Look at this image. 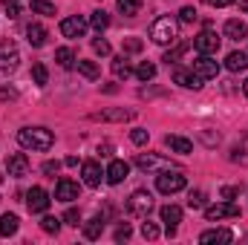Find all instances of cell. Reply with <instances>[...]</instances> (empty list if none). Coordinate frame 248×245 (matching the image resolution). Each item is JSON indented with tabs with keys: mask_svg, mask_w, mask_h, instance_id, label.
Masks as SVG:
<instances>
[{
	"mask_svg": "<svg viewBox=\"0 0 248 245\" xmlns=\"http://www.w3.org/2000/svg\"><path fill=\"white\" fill-rule=\"evenodd\" d=\"M17 144L23 150H49L55 144V136L46 127H23L17 133Z\"/></svg>",
	"mask_w": 248,
	"mask_h": 245,
	"instance_id": "1",
	"label": "cell"
},
{
	"mask_svg": "<svg viewBox=\"0 0 248 245\" xmlns=\"http://www.w3.org/2000/svg\"><path fill=\"white\" fill-rule=\"evenodd\" d=\"M176 35H179V23H176L170 15H162V17H156V20L150 23V41L159 44V46L173 44Z\"/></svg>",
	"mask_w": 248,
	"mask_h": 245,
	"instance_id": "2",
	"label": "cell"
},
{
	"mask_svg": "<svg viewBox=\"0 0 248 245\" xmlns=\"http://www.w3.org/2000/svg\"><path fill=\"white\" fill-rule=\"evenodd\" d=\"M185 173L182 170H159V176H156V187H159V193H165V196H173V193H179L182 187H185Z\"/></svg>",
	"mask_w": 248,
	"mask_h": 245,
	"instance_id": "3",
	"label": "cell"
},
{
	"mask_svg": "<svg viewBox=\"0 0 248 245\" xmlns=\"http://www.w3.org/2000/svg\"><path fill=\"white\" fill-rule=\"evenodd\" d=\"M193 49H196L199 55H217V49H219L217 32H214V29H202V32L193 38Z\"/></svg>",
	"mask_w": 248,
	"mask_h": 245,
	"instance_id": "4",
	"label": "cell"
},
{
	"mask_svg": "<svg viewBox=\"0 0 248 245\" xmlns=\"http://www.w3.org/2000/svg\"><path fill=\"white\" fill-rule=\"evenodd\" d=\"M150 208H153V196L147 190H133V196L127 199V211L133 216H147Z\"/></svg>",
	"mask_w": 248,
	"mask_h": 245,
	"instance_id": "5",
	"label": "cell"
},
{
	"mask_svg": "<svg viewBox=\"0 0 248 245\" xmlns=\"http://www.w3.org/2000/svg\"><path fill=\"white\" fill-rule=\"evenodd\" d=\"M205 216H208V222H217V219H234V216H240V208L234 205V202H217V205H211V208H205Z\"/></svg>",
	"mask_w": 248,
	"mask_h": 245,
	"instance_id": "6",
	"label": "cell"
},
{
	"mask_svg": "<svg viewBox=\"0 0 248 245\" xmlns=\"http://www.w3.org/2000/svg\"><path fill=\"white\" fill-rule=\"evenodd\" d=\"M20 63V52L12 41H0V72H12Z\"/></svg>",
	"mask_w": 248,
	"mask_h": 245,
	"instance_id": "7",
	"label": "cell"
},
{
	"mask_svg": "<svg viewBox=\"0 0 248 245\" xmlns=\"http://www.w3.org/2000/svg\"><path fill=\"white\" fill-rule=\"evenodd\" d=\"M49 193L44 190V187H32L29 193H26V208L32 211V214H46V208H49Z\"/></svg>",
	"mask_w": 248,
	"mask_h": 245,
	"instance_id": "8",
	"label": "cell"
},
{
	"mask_svg": "<svg viewBox=\"0 0 248 245\" xmlns=\"http://www.w3.org/2000/svg\"><path fill=\"white\" fill-rule=\"evenodd\" d=\"M193 72H196L202 81H211V78L219 75V63L214 61V55H199V58L193 61Z\"/></svg>",
	"mask_w": 248,
	"mask_h": 245,
	"instance_id": "9",
	"label": "cell"
},
{
	"mask_svg": "<svg viewBox=\"0 0 248 245\" xmlns=\"http://www.w3.org/2000/svg\"><path fill=\"white\" fill-rule=\"evenodd\" d=\"M136 168L139 170H168L170 168V162L168 159H162V156H156V153H139L136 156Z\"/></svg>",
	"mask_w": 248,
	"mask_h": 245,
	"instance_id": "10",
	"label": "cell"
},
{
	"mask_svg": "<svg viewBox=\"0 0 248 245\" xmlns=\"http://www.w3.org/2000/svg\"><path fill=\"white\" fill-rule=\"evenodd\" d=\"M84 32H87V20H84V17L72 15V17H63L61 20V35L63 38H84Z\"/></svg>",
	"mask_w": 248,
	"mask_h": 245,
	"instance_id": "11",
	"label": "cell"
},
{
	"mask_svg": "<svg viewBox=\"0 0 248 245\" xmlns=\"http://www.w3.org/2000/svg\"><path fill=\"white\" fill-rule=\"evenodd\" d=\"M78 196H81L78 182H72V179H58V184H55V199H58V202H75Z\"/></svg>",
	"mask_w": 248,
	"mask_h": 245,
	"instance_id": "12",
	"label": "cell"
},
{
	"mask_svg": "<svg viewBox=\"0 0 248 245\" xmlns=\"http://www.w3.org/2000/svg\"><path fill=\"white\" fill-rule=\"evenodd\" d=\"M173 81H176L179 87H185V90H199V87H202V78H199L193 69H185V66H176V69H173Z\"/></svg>",
	"mask_w": 248,
	"mask_h": 245,
	"instance_id": "13",
	"label": "cell"
},
{
	"mask_svg": "<svg viewBox=\"0 0 248 245\" xmlns=\"http://www.w3.org/2000/svg\"><path fill=\"white\" fill-rule=\"evenodd\" d=\"M29 168H32V165H29L26 153H15V156H9V162H6V170H9V176H15V179L26 176Z\"/></svg>",
	"mask_w": 248,
	"mask_h": 245,
	"instance_id": "14",
	"label": "cell"
},
{
	"mask_svg": "<svg viewBox=\"0 0 248 245\" xmlns=\"http://www.w3.org/2000/svg\"><path fill=\"white\" fill-rule=\"evenodd\" d=\"M162 222L168 225V237H173L176 228H179V222H182V208L179 205H165L162 208Z\"/></svg>",
	"mask_w": 248,
	"mask_h": 245,
	"instance_id": "15",
	"label": "cell"
},
{
	"mask_svg": "<svg viewBox=\"0 0 248 245\" xmlns=\"http://www.w3.org/2000/svg\"><path fill=\"white\" fill-rule=\"evenodd\" d=\"M127 173H130V168H127V162H122V159H116V162H110V168H107V182L110 184H122L124 179H127Z\"/></svg>",
	"mask_w": 248,
	"mask_h": 245,
	"instance_id": "16",
	"label": "cell"
},
{
	"mask_svg": "<svg viewBox=\"0 0 248 245\" xmlns=\"http://www.w3.org/2000/svg\"><path fill=\"white\" fill-rule=\"evenodd\" d=\"M81 176H84V184H90V187H98L104 173H101L98 162H84V168H81Z\"/></svg>",
	"mask_w": 248,
	"mask_h": 245,
	"instance_id": "17",
	"label": "cell"
},
{
	"mask_svg": "<svg viewBox=\"0 0 248 245\" xmlns=\"http://www.w3.org/2000/svg\"><path fill=\"white\" fill-rule=\"evenodd\" d=\"M199 243H234V234L228 228H211V231H202Z\"/></svg>",
	"mask_w": 248,
	"mask_h": 245,
	"instance_id": "18",
	"label": "cell"
},
{
	"mask_svg": "<svg viewBox=\"0 0 248 245\" xmlns=\"http://www.w3.org/2000/svg\"><path fill=\"white\" fill-rule=\"evenodd\" d=\"M26 41H29L32 46H44V44H46V29H44L41 23H29V26H26Z\"/></svg>",
	"mask_w": 248,
	"mask_h": 245,
	"instance_id": "19",
	"label": "cell"
},
{
	"mask_svg": "<svg viewBox=\"0 0 248 245\" xmlns=\"http://www.w3.org/2000/svg\"><path fill=\"white\" fill-rule=\"evenodd\" d=\"M165 144H168L173 153H182V156H187V153L193 150L190 138H185V136H168V138H165Z\"/></svg>",
	"mask_w": 248,
	"mask_h": 245,
	"instance_id": "20",
	"label": "cell"
},
{
	"mask_svg": "<svg viewBox=\"0 0 248 245\" xmlns=\"http://www.w3.org/2000/svg\"><path fill=\"white\" fill-rule=\"evenodd\" d=\"M246 35H248V26L243 23V20H237V17H234V20H228V23H225V38H231V41H243Z\"/></svg>",
	"mask_w": 248,
	"mask_h": 245,
	"instance_id": "21",
	"label": "cell"
},
{
	"mask_svg": "<svg viewBox=\"0 0 248 245\" xmlns=\"http://www.w3.org/2000/svg\"><path fill=\"white\" fill-rule=\"evenodd\" d=\"M136 113L133 110H104V113H95L93 119H101V122H127V119H133Z\"/></svg>",
	"mask_w": 248,
	"mask_h": 245,
	"instance_id": "22",
	"label": "cell"
},
{
	"mask_svg": "<svg viewBox=\"0 0 248 245\" xmlns=\"http://www.w3.org/2000/svg\"><path fill=\"white\" fill-rule=\"evenodd\" d=\"M17 225H20V219H17L15 214H3V216H0V234H3V237L17 234Z\"/></svg>",
	"mask_w": 248,
	"mask_h": 245,
	"instance_id": "23",
	"label": "cell"
},
{
	"mask_svg": "<svg viewBox=\"0 0 248 245\" xmlns=\"http://www.w3.org/2000/svg\"><path fill=\"white\" fill-rule=\"evenodd\" d=\"M225 66H228L231 72H243L248 66V55L246 52H231V55L225 58Z\"/></svg>",
	"mask_w": 248,
	"mask_h": 245,
	"instance_id": "24",
	"label": "cell"
},
{
	"mask_svg": "<svg viewBox=\"0 0 248 245\" xmlns=\"http://www.w3.org/2000/svg\"><path fill=\"white\" fill-rule=\"evenodd\" d=\"M101 231H104V219H101V216H93V219L84 225V237H87V240H98Z\"/></svg>",
	"mask_w": 248,
	"mask_h": 245,
	"instance_id": "25",
	"label": "cell"
},
{
	"mask_svg": "<svg viewBox=\"0 0 248 245\" xmlns=\"http://www.w3.org/2000/svg\"><path fill=\"white\" fill-rule=\"evenodd\" d=\"M136 78H139V81H144V84H147V81H153V78H156V66H153L150 61H141L139 66H136Z\"/></svg>",
	"mask_w": 248,
	"mask_h": 245,
	"instance_id": "26",
	"label": "cell"
},
{
	"mask_svg": "<svg viewBox=\"0 0 248 245\" xmlns=\"http://www.w3.org/2000/svg\"><path fill=\"white\" fill-rule=\"evenodd\" d=\"M55 61H58V66H63V69H72V66H75V55H72V49L61 46V49H55Z\"/></svg>",
	"mask_w": 248,
	"mask_h": 245,
	"instance_id": "27",
	"label": "cell"
},
{
	"mask_svg": "<svg viewBox=\"0 0 248 245\" xmlns=\"http://www.w3.org/2000/svg\"><path fill=\"white\" fill-rule=\"evenodd\" d=\"M119 12L127 17H136L141 12V0H119Z\"/></svg>",
	"mask_w": 248,
	"mask_h": 245,
	"instance_id": "28",
	"label": "cell"
},
{
	"mask_svg": "<svg viewBox=\"0 0 248 245\" xmlns=\"http://www.w3.org/2000/svg\"><path fill=\"white\" fill-rule=\"evenodd\" d=\"M113 75L116 78H130L133 75V69H130V63H127V58H113Z\"/></svg>",
	"mask_w": 248,
	"mask_h": 245,
	"instance_id": "29",
	"label": "cell"
},
{
	"mask_svg": "<svg viewBox=\"0 0 248 245\" xmlns=\"http://www.w3.org/2000/svg\"><path fill=\"white\" fill-rule=\"evenodd\" d=\"M75 66H78V72H81L84 78H90V81H95V78L101 75V72H98V66H95L93 61H78Z\"/></svg>",
	"mask_w": 248,
	"mask_h": 245,
	"instance_id": "30",
	"label": "cell"
},
{
	"mask_svg": "<svg viewBox=\"0 0 248 245\" xmlns=\"http://www.w3.org/2000/svg\"><path fill=\"white\" fill-rule=\"evenodd\" d=\"M90 23H93V26H95V29L101 32V29H107V26H110V15H107L104 9H98V12H93V17H90Z\"/></svg>",
	"mask_w": 248,
	"mask_h": 245,
	"instance_id": "31",
	"label": "cell"
},
{
	"mask_svg": "<svg viewBox=\"0 0 248 245\" xmlns=\"http://www.w3.org/2000/svg\"><path fill=\"white\" fill-rule=\"evenodd\" d=\"M32 78H35V84H38V87H44V84L49 81L46 66H44V63H35V66H32Z\"/></svg>",
	"mask_w": 248,
	"mask_h": 245,
	"instance_id": "32",
	"label": "cell"
},
{
	"mask_svg": "<svg viewBox=\"0 0 248 245\" xmlns=\"http://www.w3.org/2000/svg\"><path fill=\"white\" fill-rule=\"evenodd\" d=\"M187 208H193V211L205 208V193H202V190H190V193H187Z\"/></svg>",
	"mask_w": 248,
	"mask_h": 245,
	"instance_id": "33",
	"label": "cell"
},
{
	"mask_svg": "<svg viewBox=\"0 0 248 245\" xmlns=\"http://www.w3.org/2000/svg\"><path fill=\"white\" fill-rule=\"evenodd\" d=\"M58 228H61V219H58V216H44V219H41V231L58 234Z\"/></svg>",
	"mask_w": 248,
	"mask_h": 245,
	"instance_id": "34",
	"label": "cell"
},
{
	"mask_svg": "<svg viewBox=\"0 0 248 245\" xmlns=\"http://www.w3.org/2000/svg\"><path fill=\"white\" fill-rule=\"evenodd\" d=\"M32 12H38V15H55V6L49 0H32Z\"/></svg>",
	"mask_w": 248,
	"mask_h": 245,
	"instance_id": "35",
	"label": "cell"
},
{
	"mask_svg": "<svg viewBox=\"0 0 248 245\" xmlns=\"http://www.w3.org/2000/svg\"><path fill=\"white\" fill-rule=\"evenodd\" d=\"M147 138H150V133L141 130V127H136V130L130 133V141H133V144H147Z\"/></svg>",
	"mask_w": 248,
	"mask_h": 245,
	"instance_id": "36",
	"label": "cell"
},
{
	"mask_svg": "<svg viewBox=\"0 0 248 245\" xmlns=\"http://www.w3.org/2000/svg\"><path fill=\"white\" fill-rule=\"evenodd\" d=\"M141 237H144V240H156V237H159L156 222H141Z\"/></svg>",
	"mask_w": 248,
	"mask_h": 245,
	"instance_id": "37",
	"label": "cell"
},
{
	"mask_svg": "<svg viewBox=\"0 0 248 245\" xmlns=\"http://www.w3.org/2000/svg\"><path fill=\"white\" fill-rule=\"evenodd\" d=\"M196 17H199V15H196L193 6H182V12H179V20H182V23H196Z\"/></svg>",
	"mask_w": 248,
	"mask_h": 245,
	"instance_id": "38",
	"label": "cell"
},
{
	"mask_svg": "<svg viewBox=\"0 0 248 245\" xmlns=\"http://www.w3.org/2000/svg\"><path fill=\"white\" fill-rule=\"evenodd\" d=\"M185 52H187V44H179V46H176L173 52H168V55H165L162 61H168V66H170V63H176V61H179V55H185Z\"/></svg>",
	"mask_w": 248,
	"mask_h": 245,
	"instance_id": "39",
	"label": "cell"
},
{
	"mask_svg": "<svg viewBox=\"0 0 248 245\" xmlns=\"http://www.w3.org/2000/svg\"><path fill=\"white\" fill-rule=\"evenodd\" d=\"M3 9L9 12V17H17L20 15V0H3Z\"/></svg>",
	"mask_w": 248,
	"mask_h": 245,
	"instance_id": "40",
	"label": "cell"
},
{
	"mask_svg": "<svg viewBox=\"0 0 248 245\" xmlns=\"http://www.w3.org/2000/svg\"><path fill=\"white\" fill-rule=\"evenodd\" d=\"M61 222H66V225H75V228H78V222H81V214H78L75 208H69V211L63 214V219H61Z\"/></svg>",
	"mask_w": 248,
	"mask_h": 245,
	"instance_id": "41",
	"label": "cell"
},
{
	"mask_svg": "<svg viewBox=\"0 0 248 245\" xmlns=\"http://www.w3.org/2000/svg\"><path fill=\"white\" fill-rule=\"evenodd\" d=\"M93 49H95L98 55H110V44H107L104 38H95V41H93Z\"/></svg>",
	"mask_w": 248,
	"mask_h": 245,
	"instance_id": "42",
	"label": "cell"
},
{
	"mask_svg": "<svg viewBox=\"0 0 248 245\" xmlns=\"http://www.w3.org/2000/svg\"><path fill=\"white\" fill-rule=\"evenodd\" d=\"M124 49H127V52H139V49H141V41H139V38H127V41H124Z\"/></svg>",
	"mask_w": 248,
	"mask_h": 245,
	"instance_id": "43",
	"label": "cell"
},
{
	"mask_svg": "<svg viewBox=\"0 0 248 245\" xmlns=\"http://www.w3.org/2000/svg\"><path fill=\"white\" fill-rule=\"evenodd\" d=\"M116 240H119V243H124V240H130V225H127V222L116 228Z\"/></svg>",
	"mask_w": 248,
	"mask_h": 245,
	"instance_id": "44",
	"label": "cell"
},
{
	"mask_svg": "<svg viewBox=\"0 0 248 245\" xmlns=\"http://www.w3.org/2000/svg\"><path fill=\"white\" fill-rule=\"evenodd\" d=\"M237 193H240L237 187H222V199H228V202H231V199H234Z\"/></svg>",
	"mask_w": 248,
	"mask_h": 245,
	"instance_id": "45",
	"label": "cell"
},
{
	"mask_svg": "<svg viewBox=\"0 0 248 245\" xmlns=\"http://www.w3.org/2000/svg\"><path fill=\"white\" fill-rule=\"evenodd\" d=\"M44 173H49V176L58 173V162H46V165H44Z\"/></svg>",
	"mask_w": 248,
	"mask_h": 245,
	"instance_id": "46",
	"label": "cell"
},
{
	"mask_svg": "<svg viewBox=\"0 0 248 245\" xmlns=\"http://www.w3.org/2000/svg\"><path fill=\"white\" fill-rule=\"evenodd\" d=\"M214 9H222V6H231V3H237V0H208Z\"/></svg>",
	"mask_w": 248,
	"mask_h": 245,
	"instance_id": "47",
	"label": "cell"
},
{
	"mask_svg": "<svg viewBox=\"0 0 248 245\" xmlns=\"http://www.w3.org/2000/svg\"><path fill=\"white\" fill-rule=\"evenodd\" d=\"M0 98H15V90H0Z\"/></svg>",
	"mask_w": 248,
	"mask_h": 245,
	"instance_id": "48",
	"label": "cell"
},
{
	"mask_svg": "<svg viewBox=\"0 0 248 245\" xmlns=\"http://www.w3.org/2000/svg\"><path fill=\"white\" fill-rule=\"evenodd\" d=\"M243 92H246V98H248V78H246V84H243Z\"/></svg>",
	"mask_w": 248,
	"mask_h": 245,
	"instance_id": "49",
	"label": "cell"
}]
</instances>
